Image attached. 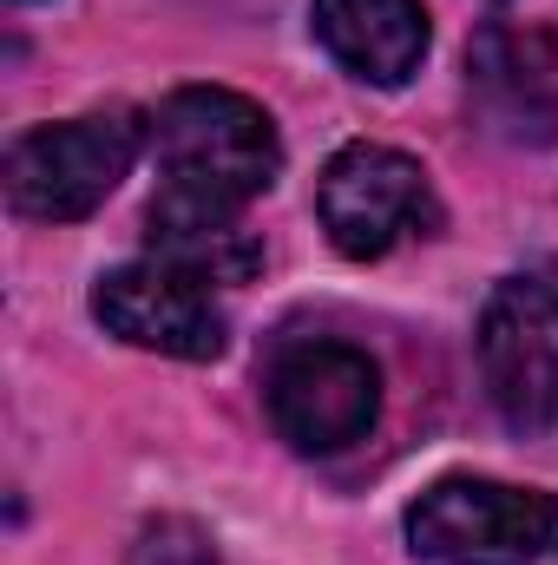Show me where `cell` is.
Wrapping results in <instances>:
<instances>
[{"instance_id": "6da1fadb", "label": "cell", "mask_w": 558, "mask_h": 565, "mask_svg": "<svg viewBox=\"0 0 558 565\" xmlns=\"http://www.w3.org/2000/svg\"><path fill=\"white\" fill-rule=\"evenodd\" d=\"M151 151H158V191L211 198L230 211L264 198L282 171L277 119L230 86H178L151 119Z\"/></svg>"}, {"instance_id": "7a4b0ae2", "label": "cell", "mask_w": 558, "mask_h": 565, "mask_svg": "<svg viewBox=\"0 0 558 565\" xmlns=\"http://www.w3.org/2000/svg\"><path fill=\"white\" fill-rule=\"evenodd\" d=\"M144 132L151 126H139V113H126V106H99V113L60 119V126L20 132L7 145V204L40 224L93 217L132 171Z\"/></svg>"}, {"instance_id": "3957f363", "label": "cell", "mask_w": 558, "mask_h": 565, "mask_svg": "<svg viewBox=\"0 0 558 565\" xmlns=\"http://www.w3.org/2000/svg\"><path fill=\"white\" fill-rule=\"evenodd\" d=\"M408 546L433 565H546L558 553V500L480 473H447L408 507Z\"/></svg>"}, {"instance_id": "277c9868", "label": "cell", "mask_w": 558, "mask_h": 565, "mask_svg": "<svg viewBox=\"0 0 558 565\" xmlns=\"http://www.w3.org/2000/svg\"><path fill=\"white\" fill-rule=\"evenodd\" d=\"M315 217L329 231V244L355 264L388 257L408 237H433L440 231V198L427 184L408 151L395 145H342L322 178H315Z\"/></svg>"}, {"instance_id": "5b68a950", "label": "cell", "mask_w": 558, "mask_h": 565, "mask_svg": "<svg viewBox=\"0 0 558 565\" xmlns=\"http://www.w3.org/2000/svg\"><path fill=\"white\" fill-rule=\"evenodd\" d=\"M480 382L513 434L558 427V289L546 277H506L480 302Z\"/></svg>"}, {"instance_id": "8992f818", "label": "cell", "mask_w": 558, "mask_h": 565, "mask_svg": "<svg viewBox=\"0 0 558 565\" xmlns=\"http://www.w3.org/2000/svg\"><path fill=\"white\" fill-rule=\"evenodd\" d=\"M270 422L296 454H348L382 415V369L355 342H296L270 362Z\"/></svg>"}, {"instance_id": "52a82bcc", "label": "cell", "mask_w": 558, "mask_h": 565, "mask_svg": "<svg viewBox=\"0 0 558 565\" xmlns=\"http://www.w3.org/2000/svg\"><path fill=\"white\" fill-rule=\"evenodd\" d=\"M93 316L151 355H171V362H217L224 342H230V322L211 296V282L184 277L158 257L144 264H119L93 282Z\"/></svg>"}, {"instance_id": "ba28073f", "label": "cell", "mask_w": 558, "mask_h": 565, "mask_svg": "<svg viewBox=\"0 0 558 565\" xmlns=\"http://www.w3.org/2000/svg\"><path fill=\"white\" fill-rule=\"evenodd\" d=\"M466 86L513 139H552L558 126V46L546 26H480L466 46Z\"/></svg>"}, {"instance_id": "9c48e42d", "label": "cell", "mask_w": 558, "mask_h": 565, "mask_svg": "<svg viewBox=\"0 0 558 565\" xmlns=\"http://www.w3.org/2000/svg\"><path fill=\"white\" fill-rule=\"evenodd\" d=\"M322 53L362 86H408L427 60V7L420 0H309Z\"/></svg>"}, {"instance_id": "30bf717a", "label": "cell", "mask_w": 558, "mask_h": 565, "mask_svg": "<svg viewBox=\"0 0 558 565\" xmlns=\"http://www.w3.org/2000/svg\"><path fill=\"white\" fill-rule=\"evenodd\" d=\"M144 244H151L158 264H171V270H184L197 282H244L264 264L257 237L244 231V211L211 204V198H184V191H158L151 198Z\"/></svg>"}, {"instance_id": "8fae6325", "label": "cell", "mask_w": 558, "mask_h": 565, "mask_svg": "<svg viewBox=\"0 0 558 565\" xmlns=\"http://www.w3.org/2000/svg\"><path fill=\"white\" fill-rule=\"evenodd\" d=\"M139 565H217V553H211V540H204L197 526L158 520V526L144 533V546H139Z\"/></svg>"}]
</instances>
